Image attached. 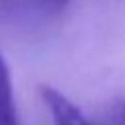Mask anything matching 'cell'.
I'll list each match as a JSON object with an SVG mask.
<instances>
[{
  "instance_id": "6da1fadb",
  "label": "cell",
  "mask_w": 125,
  "mask_h": 125,
  "mask_svg": "<svg viewBox=\"0 0 125 125\" xmlns=\"http://www.w3.org/2000/svg\"><path fill=\"white\" fill-rule=\"evenodd\" d=\"M41 102L45 104L53 125H96V121H90L62 92H59L53 86H41L39 88Z\"/></svg>"
},
{
  "instance_id": "7a4b0ae2",
  "label": "cell",
  "mask_w": 125,
  "mask_h": 125,
  "mask_svg": "<svg viewBox=\"0 0 125 125\" xmlns=\"http://www.w3.org/2000/svg\"><path fill=\"white\" fill-rule=\"evenodd\" d=\"M68 0H6V10L12 16H31V18H45L59 14Z\"/></svg>"
},
{
  "instance_id": "3957f363",
  "label": "cell",
  "mask_w": 125,
  "mask_h": 125,
  "mask_svg": "<svg viewBox=\"0 0 125 125\" xmlns=\"http://www.w3.org/2000/svg\"><path fill=\"white\" fill-rule=\"evenodd\" d=\"M0 125H20L12 78L2 55H0Z\"/></svg>"
},
{
  "instance_id": "277c9868",
  "label": "cell",
  "mask_w": 125,
  "mask_h": 125,
  "mask_svg": "<svg viewBox=\"0 0 125 125\" xmlns=\"http://www.w3.org/2000/svg\"><path fill=\"white\" fill-rule=\"evenodd\" d=\"M96 125H125V98L105 105L96 119Z\"/></svg>"
}]
</instances>
